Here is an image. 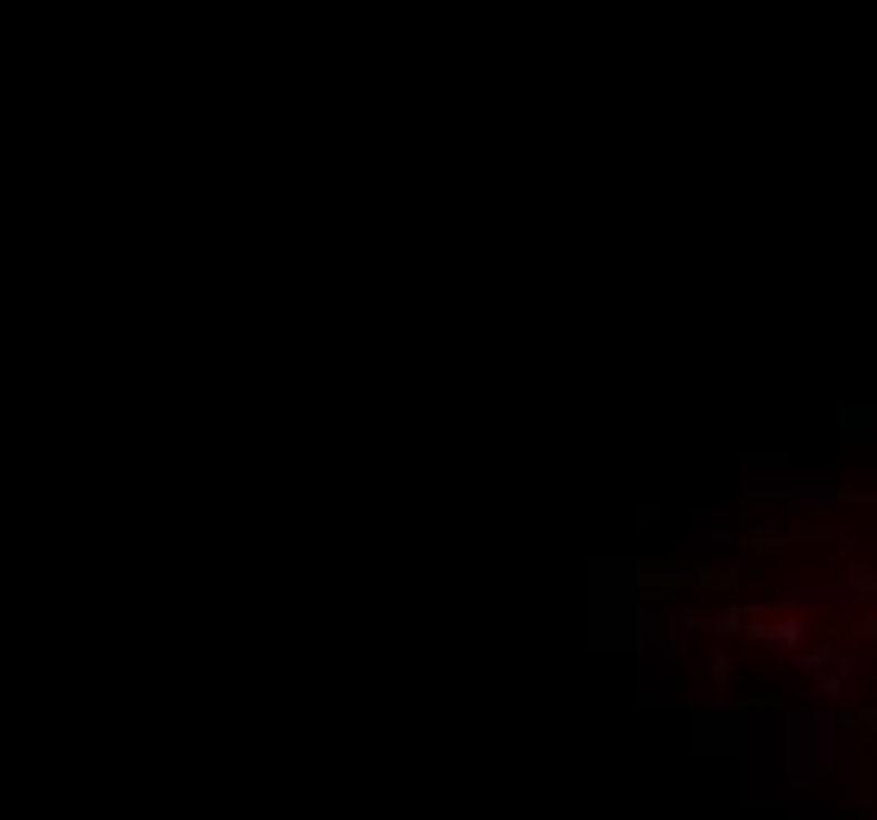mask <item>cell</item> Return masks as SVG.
I'll return each mask as SVG.
<instances>
[{"label":"cell","mask_w":877,"mask_h":820,"mask_svg":"<svg viewBox=\"0 0 877 820\" xmlns=\"http://www.w3.org/2000/svg\"><path fill=\"white\" fill-rule=\"evenodd\" d=\"M858 676H865V663H858V657H846V663H834V657H827V669H820V694H827V701H846V694L858 688Z\"/></svg>","instance_id":"6da1fadb"},{"label":"cell","mask_w":877,"mask_h":820,"mask_svg":"<svg viewBox=\"0 0 877 820\" xmlns=\"http://www.w3.org/2000/svg\"><path fill=\"white\" fill-rule=\"evenodd\" d=\"M839 593V581H789L783 587V606H827Z\"/></svg>","instance_id":"7a4b0ae2"},{"label":"cell","mask_w":877,"mask_h":820,"mask_svg":"<svg viewBox=\"0 0 877 820\" xmlns=\"http://www.w3.org/2000/svg\"><path fill=\"white\" fill-rule=\"evenodd\" d=\"M764 638H777V644H789L801 657V619H789V612H783V619L777 612H764Z\"/></svg>","instance_id":"3957f363"},{"label":"cell","mask_w":877,"mask_h":820,"mask_svg":"<svg viewBox=\"0 0 877 820\" xmlns=\"http://www.w3.org/2000/svg\"><path fill=\"white\" fill-rule=\"evenodd\" d=\"M846 587H853L858 600H877V574H871V568H853V574H846Z\"/></svg>","instance_id":"277c9868"},{"label":"cell","mask_w":877,"mask_h":820,"mask_svg":"<svg viewBox=\"0 0 877 820\" xmlns=\"http://www.w3.org/2000/svg\"><path fill=\"white\" fill-rule=\"evenodd\" d=\"M789 499H827V487H820V480H796V487H789Z\"/></svg>","instance_id":"5b68a950"}]
</instances>
